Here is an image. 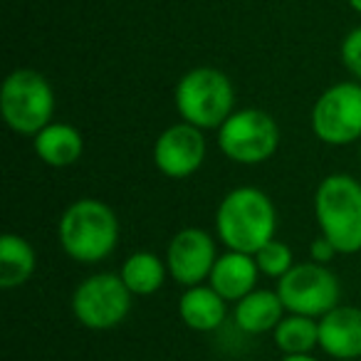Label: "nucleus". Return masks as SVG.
Returning a JSON list of instances; mask_svg holds the SVG:
<instances>
[{"label":"nucleus","mask_w":361,"mask_h":361,"mask_svg":"<svg viewBox=\"0 0 361 361\" xmlns=\"http://www.w3.org/2000/svg\"><path fill=\"white\" fill-rule=\"evenodd\" d=\"M314 216L339 255L361 250V183L349 173H331L317 186Z\"/></svg>","instance_id":"obj_3"},{"label":"nucleus","mask_w":361,"mask_h":361,"mask_svg":"<svg viewBox=\"0 0 361 361\" xmlns=\"http://www.w3.org/2000/svg\"><path fill=\"white\" fill-rule=\"evenodd\" d=\"M32 146L35 154L40 156L42 164L55 166V169H65L80 161L82 151H85V141H82L80 129L72 124H47L37 136H32Z\"/></svg>","instance_id":"obj_15"},{"label":"nucleus","mask_w":361,"mask_h":361,"mask_svg":"<svg viewBox=\"0 0 361 361\" xmlns=\"http://www.w3.org/2000/svg\"><path fill=\"white\" fill-rule=\"evenodd\" d=\"M319 346L334 359L361 356V310L334 307L319 319Z\"/></svg>","instance_id":"obj_12"},{"label":"nucleus","mask_w":361,"mask_h":361,"mask_svg":"<svg viewBox=\"0 0 361 361\" xmlns=\"http://www.w3.org/2000/svg\"><path fill=\"white\" fill-rule=\"evenodd\" d=\"M310 255H312V262H319V265H326V262H329L334 255H339V252H336V247L331 245V243L326 240L324 235H322V238H317V240H312Z\"/></svg>","instance_id":"obj_22"},{"label":"nucleus","mask_w":361,"mask_h":361,"mask_svg":"<svg viewBox=\"0 0 361 361\" xmlns=\"http://www.w3.org/2000/svg\"><path fill=\"white\" fill-rule=\"evenodd\" d=\"M310 124L322 144L349 146L361 139V82H336L322 92Z\"/></svg>","instance_id":"obj_7"},{"label":"nucleus","mask_w":361,"mask_h":361,"mask_svg":"<svg viewBox=\"0 0 361 361\" xmlns=\"http://www.w3.org/2000/svg\"><path fill=\"white\" fill-rule=\"evenodd\" d=\"M218 146L235 164H265L280 146V126L262 109H238L218 129Z\"/></svg>","instance_id":"obj_6"},{"label":"nucleus","mask_w":361,"mask_h":361,"mask_svg":"<svg viewBox=\"0 0 361 361\" xmlns=\"http://www.w3.org/2000/svg\"><path fill=\"white\" fill-rule=\"evenodd\" d=\"M166 272H169V267L159 260V255H154L149 250H141L134 252L131 257H126L119 275L124 280V285L129 287L131 295L149 297L161 290V285L166 280Z\"/></svg>","instance_id":"obj_18"},{"label":"nucleus","mask_w":361,"mask_h":361,"mask_svg":"<svg viewBox=\"0 0 361 361\" xmlns=\"http://www.w3.org/2000/svg\"><path fill=\"white\" fill-rule=\"evenodd\" d=\"M206 159V136L198 126L173 124L156 139L154 164L169 178H188L203 166Z\"/></svg>","instance_id":"obj_11"},{"label":"nucleus","mask_w":361,"mask_h":361,"mask_svg":"<svg viewBox=\"0 0 361 361\" xmlns=\"http://www.w3.org/2000/svg\"><path fill=\"white\" fill-rule=\"evenodd\" d=\"M282 361H317V359L310 354H295V356H285Z\"/></svg>","instance_id":"obj_23"},{"label":"nucleus","mask_w":361,"mask_h":361,"mask_svg":"<svg viewBox=\"0 0 361 361\" xmlns=\"http://www.w3.org/2000/svg\"><path fill=\"white\" fill-rule=\"evenodd\" d=\"M62 250L75 262H99L114 252L119 243V218L97 198H80L60 218L57 226Z\"/></svg>","instance_id":"obj_2"},{"label":"nucleus","mask_w":361,"mask_h":361,"mask_svg":"<svg viewBox=\"0 0 361 361\" xmlns=\"http://www.w3.org/2000/svg\"><path fill=\"white\" fill-rule=\"evenodd\" d=\"M235 90L226 72L216 67H196L176 85V109L186 124L198 129H221L233 114Z\"/></svg>","instance_id":"obj_4"},{"label":"nucleus","mask_w":361,"mask_h":361,"mask_svg":"<svg viewBox=\"0 0 361 361\" xmlns=\"http://www.w3.org/2000/svg\"><path fill=\"white\" fill-rule=\"evenodd\" d=\"M216 240L201 228H183L169 243L166 267L178 285L196 287L208 280L216 265Z\"/></svg>","instance_id":"obj_10"},{"label":"nucleus","mask_w":361,"mask_h":361,"mask_svg":"<svg viewBox=\"0 0 361 361\" xmlns=\"http://www.w3.org/2000/svg\"><path fill=\"white\" fill-rule=\"evenodd\" d=\"M257 272L260 270H257V262L252 255L228 250L226 255L216 260L208 282L226 302H240L243 297H247L255 290Z\"/></svg>","instance_id":"obj_13"},{"label":"nucleus","mask_w":361,"mask_h":361,"mask_svg":"<svg viewBox=\"0 0 361 361\" xmlns=\"http://www.w3.org/2000/svg\"><path fill=\"white\" fill-rule=\"evenodd\" d=\"M346 3L351 6V11H356L361 16V0H346Z\"/></svg>","instance_id":"obj_24"},{"label":"nucleus","mask_w":361,"mask_h":361,"mask_svg":"<svg viewBox=\"0 0 361 361\" xmlns=\"http://www.w3.org/2000/svg\"><path fill=\"white\" fill-rule=\"evenodd\" d=\"M216 231L228 250L255 255L260 247L275 240V203L265 191L255 186L233 188L223 196L216 211Z\"/></svg>","instance_id":"obj_1"},{"label":"nucleus","mask_w":361,"mask_h":361,"mask_svg":"<svg viewBox=\"0 0 361 361\" xmlns=\"http://www.w3.org/2000/svg\"><path fill=\"white\" fill-rule=\"evenodd\" d=\"M178 314L193 331H213L226 319V300L211 285L188 287L178 300Z\"/></svg>","instance_id":"obj_14"},{"label":"nucleus","mask_w":361,"mask_h":361,"mask_svg":"<svg viewBox=\"0 0 361 361\" xmlns=\"http://www.w3.org/2000/svg\"><path fill=\"white\" fill-rule=\"evenodd\" d=\"M275 344L285 356L310 354L319 344V322L302 314L285 317L275 329Z\"/></svg>","instance_id":"obj_19"},{"label":"nucleus","mask_w":361,"mask_h":361,"mask_svg":"<svg viewBox=\"0 0 361 361\" xmlns=\"http://www.w3.org/2000/svg\"><path fill=\"white\" fill-rule=\"evenodd\" d=\"M0 111L16 134L37 136L55 114V92L35 70H16L0 90Z\"/></svg>","instance_id":"obj_5"},{"label":"nucleus","mask_w":361,"mask_h":361,"mask_svg":"<svg viewBox=\"0 0 361 361\" xmlns=\"http://www.w3.org/2000/svg\"><path fill=\"white\" fill-rule=\"evenodd\" d=\"M339 280L326 265L302 262L277 280V295L290 314L324 317L339 307Z\"/></svg>","instance_id":"obj_8"},{"label":"nucleus","mask_w":361,"mask_h":361,"mask_svg":"<svg viewBox=\"0 0 361 361\" xmlns=\"http://www.w3.org/2000/svg\"><path fill=\"white\" fill-rule=\"evenodd\" d=\"M35 250L25 238L8 233L0 240V287L13 290V287L25 285L35 272Z\"/></svg>","instance_id":"obj_17"},{"label":"nucleus","mask_w":361,"mask_h":361,"mask_svg":"<svg viewBox=\"0 0 361 361\" xmlns=\"http://www.w3.org/2000/svg\"><path fill=\"white\" fill-rule=\"evenodd\" d=\"M131 310V292L121 275L99 272L77 285L72 295V314L87 329H114L126 319Z\"/></svg>","instance_id":"obj_9"},{"label":"nucleus","mask_w":361,"mask_h":361,"mask_svg":"<svg viewBox=\"0 0 361 361\" xmlns=\"http://www.w3.org/2000/svg\"><path fill=\"white\" fill-rule=\"evenodd\" d=\"M282 312L285 305L277 292L252 290L235 305V324L245 334H265L270 329H277V324L282 322Z\"/></svg>","instance_id":"obj_16"},{"label":"nucleus","mask_w":361,"mask_h":361,"mask_svg":"<svg viewBox=\"0 0 361 361\" xmlns=\"http://www.w3.org/2000/svg\"><path fill=\"white\" fill-rule=\"evenodd\" d=\"M252 257H255V262H257V270L265 277H275V280L285 277L287 272L295 267V262H292V250L282 240H270Z\"/></svg>","instance_id":"obj_20"},{"label":"nucleus","mask_w":361,"mask_h":361,"mask_svg":"<svg viewBox=\"0 0 361 361\" xmlns=\"http://www.w3.org/2000/svg\"><path fill=\"white\" fill-rule=\"evenodd\" d=\"M341 62L356 82H361V25L354 27L341 42Z\"/></svg>","instance_id":"obj_21"}]
</instances>
